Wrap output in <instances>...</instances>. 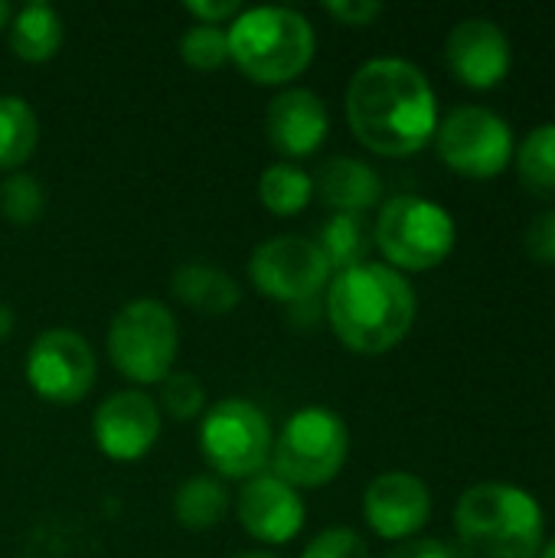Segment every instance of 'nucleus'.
<instances>
[{"mask_svg": "<svg viewBox=\"0 0 555 558\" xmlns=\"http://www.w3.org/2000/svg\"><path fill=\"white\" fill-rule=\"evenodd\" d=\"M23 376L43 402L75 405L92 392L98 379L95 350L79 330L49 327L29 343Z\"/></svg>", "mask_w": 555, "mask_h": 558, "instance_id": "9b49d317", "label": "nucleus"}, {"mask_svg": "<svg viewBox=\"0 0 555 558\" xmlns=\"http://www.w3.org/2000/svg\"><path fill=\"white\" fill-rule=\"evenodd\" d=\"M330 268L307 235H275L262 245H255L249 258V281L252 288L278 304H304L314 298H324L330 284Z\"/></svg>", "mask_w": 555, "mask_h": 558, "instance_id": "9d476101", "label": "nucleus"}, {"mask_svg": "<svg viewBox=\"0 0 555 558\" xmlns=\"http://www.w3.org/2000/svg\"><path fill=\"white\" fill-rule=\"evenodd\" d=\"M324 10L343 26H370L373 20L383 16L386 7L379 0H327Z\"/></svg>", "mask_w": 555, "mask_h": 558, "instance_id": "c756f323", "label": "nucleus"}, {"mask_svg": "<svg viewBox=\"0 0 555 558\" xmlns=\"http://www.w3.org/2000/svg\"><path fill=\"white\" fill-rule=\"evenodd\" d=\"M455 530L474 556L536 558L546 536V517L530 490L487 481L458 497Z\"/></svg>", "mask_w": 555, "mask_h": 558, "instance_id": "7ed1b4c3", "label": "nucleus"}, {"mask_svg": "<svg viewBox=\"0 0 555 558\" xmlns=\"http://www.w3.org/2000/svg\"><path fill=\"white\" fill-rule=\"evenodd\" d=\"M229 558H278L275 553H236V556Z\"/></svg>", "mask_w": 555, "mask_h": 558, "instance_id": "f704fd0d", "label": "nucleus"}, {"mask_svg": "<svg viewBox=\"0 0 555 558\" xmlns=\"http://www.w3.org/2000/svg\"><path fill=\"white\" fill-rule=\"evenodd\" d=\"M229 507H232V494L213 474L186 477L173 494V520L190 533L216 530L226 520Z\"/></svg>", "mask_w": 555, "mask_h": 558, "instance_id": "aec40b11", "label": "nucleus"}, {"mask_svg": "<svg viewBox=\"0 0 555 558\" xmlns=\"http://www.w3.org/2000/svg\"><path fill=\"white\" fill-rule=\"evenodd\" d=\"M167 412V418L173 422H193L203 418L206 412V389L193 373L173 369L164 383H160V405Z\"/></svg>", "mask_w": 555, "mask_h": 558, "instance_id": "bb28decb", "label": "nucleus"}, {"mask_svg": "<svg viewBox=\"0 0 555 558\" xmlns=\"http://www.w3.org/2000/svg\"><path fill=\"white\" fill-rule=\"evenodd\" d=\"M7 43H10V52L20 62H29V65H43V62L56 59L59 49H62V16H59V10L43 3V0L23 3L10 16Z\"/></svg>", "mask_w": 555, "mask_h": 558, "instance_id": "6ab92c4d", "label": "nucleus"}, {"mask_svg": "<svg viewBox=\"0 0 555 558\" xmlns=\"http://www.w3.org/2000/svg\"><path fill=\"white\" fill-rule=\"evenodd\" d=\"M301 558H370L366 539L350 530V526H330L324 533H317Z\"/></svg>", "mask_w": 555, "mask_h": 558, "instance_id": "cd10ccee", "label": "nucleus"}, {"mask_svg": "<svg viewBox=\"0 0 555 558\" xmlns=\"http://www.w3.org/2000/svg\"><path fill=\"white\" fill-rule=\"evenodd\" d=\"M353 137L379 157L419 154L438 131V98L429 75L409 59L363 62L347 85Z\"/></svg>", "mask_w": 555, "mask_h": 558, "instance_id": "f257e3e1", "label": "nucleus"}, {"mask_svg": "<svg viewBox=\"0 0 555 558\" xmlns=\"http://www.w3.org/2000/svg\"><path fill=\"white\" fill-rule=\"evenodd\" d=\"M523 245H527V255L536 265L555 268V209H546V213L533 216V222L527 226Z\"/></svg>", "mask_w": 555, "mask_h": 558, "instance_id": "c85d7f7f", "label": "nucleus"}, {"mask_svg": "<svg viewBox=\"0 0 555 558\" xmlns=\"http://www.w3.org/2000/svg\"><path fill=\"white\" fill-rule=\"evenodd\" d=\"M183 13H190L203 26H229L239 13V0H183Z\"/></svg>", "mask_w": 555, "mask_h": 558, "instance_id": "7c9ffc66", "label": "nucleus"}, {"mask_svg": "<svg viewBox=\"0 0 555 558\" xmlns=\"http://www.w3.org/2000/svg\"><path fill=\"white\" fill-rule=\"evenodd\" d=\"M272 445V425L265 412L249 399H222L203 412L200 451L209 471L226 481H252L268 471Z\"/></svg>", "mask_w": 555, "mask_h": 558, "instance_id": "6e6552de", "label": "nucleus"}, {"mask_svg": "<svg viewBox=\"0 0 555 558\" xmlns=\"http://www.w3.org/2000/svg\"><path fill=\"white\" fill-rule=\"evenodd\" d=\"M415 291L409 278L386 262H363L330 278L324 291V317L337 340L360 356L396 350L415 324Z\"/></svg>", "mask_w": 555, "mask_h": 558, "instance_id": "f03ea898", "label": "nucleus"}, {"mask_svg": "<svg viewBox=\"0 0 555 558\" xmlns=\"http://www.w3.org/2000/svg\"><path fill=\"white\" fill-rule=\"evenodd\" d=\"M10 16H13V10H10V3L7 0H0V33L10 26Z\"/></svg>", "mask_w": 555, "mask_h": 558, "instance_id": "72a5a7b5", "label": "nucleus"}, {"mask_svg": "<svg viewBox=\"0 0 555 558\" xmlns=\"http://www.w3.org/2000/svg\"><path fill=\"white\" fill-rule=\"evenodd\" d=\"M226 36L229 62L255 85H288L307 72L317 52L311 20L291 7H242Z\"/></svg>", "mask_w": 555, "mask_h": 558, "instance_id": "20e7f679", "label": "nucleus"}, {"mask_svg": "<svg viewBox=\"0 0 555 558\" xmlns=\"http://www.w3.org/2000/svg\"><path fill=\"white\" fill-rule=\"evenodd\" d=\"M438 157L448 170L468 180H491L504 173L514 160V131L510 124L481 105H461L435 131Z\"/></svg>", "mask_w": 555, "mask_h": 558, "instance_id": "1a4fd4ad", "label": "nucleus"}, {"mask_svg": "<svg viewBox=\"0 0 555 558\" xmlns=\"http://www.w3.org/2000/svg\"><path fill=\"white\" fill-rule=\"evenodd\" d=\"M46 209V193L43 183L33 173H10L0 183V216L13 226H29L43 216Z\"/></svg>", "mask_w": 555, "mask_h": 558, "instance_id": "393cba45", "label": "nucleus"}, {"mask_svg": "<svg viewBox=\"0 0 555 558\" xmlns=\"http://www.w3.org/2000/svg\"><path fill=\"white\" fill-rule=\"evenodd\" d=\"M39 121L26 98L0 95V170L16 173L36 150Z\"/></svg>", "mask_w": 555, "mask_h": 558, "instance_id": "5701e85b", "label": "nucleus"}, {"mask_svg": "<svg viewBox=\"0 0 555 558\" xmlns=\"http://www.w3.org/2000/svg\"><path fill=\"white\" fill-rule=\"evenodd\" d=\"M108 360L134 386H160L180 353V327L167 304L137 298L118 307L108 324Z\"/></svg>", "mask_w": 555, "mask_h": 558, "instance_id": "0eeeda50", "label": "nucleus"}, {"mask_svg": "<svg viewBox=\"0 0 555 558\" xmlns=\"http://www.w3.org/2000/svg\"><path fill=\"white\" fill-rule=\"evenodd\" d=\"M95 448L118 464L141 461L154 451L160 438V409L141 389H118L105 396L92 415Z\"/></svg>", "mask_w": 555, "mask_h": 558, "instance_id": "f8f14e48", "label": "nucleus"}, {"mask_svg": "<svg viewBox=\"0 0 555 558\" xmlns=\"http://www.w3.org/2000/svg\"><path fill=\"white\" fill-rule=\"evenodd\" d=\"M517 173L533 196L555 199V121L533 128L523 137L517 150Z\"/></svg>", "mask_w": 555, "mask_h": 558, "instance_id": "b1692460", "label": "nucleus"}, {"mask_svg": "<svg viewBox=\"0 0 555 558\" xmlns=\"http://www.w3.org/2000/svg\"><path fill=\"white\" fill-rule=\"evenodd\" d=\"M350 458V428L327 405L298 409L272 445V474L294 490H317L337 481Z\"/></svg>", "mask_w": 555, "mask_h": 558, "instance_id": "39448f33", "label": "nucleus"}, {"mask_svg": "<svg viewBox=\"0 0 555 558\" xmlns=\"http://www.w3.org/2000/svg\"><path fill=\"white\" fill-rule=\"evenodd\" d=\"M13 327H16V317H13V307L10 304H3L0 301V343L13 333Z\"/></svg>", "mask_w": 555, "mask_h": 558, "instance_id": "473e14b6", "label": "nucleus"}, {"mask_svg": "<svg viewBox=\"0 0 555 558\" xmlns=\"http://www.w3.org/2000/svg\"><path fill=\"white\" fill-rule=\"evenodd\" d=\"M317 248L330 268V275H340L353 265H363L370 262V248H373V229L366 226L363 216H353V213H334L321 232H317Z\"/></svg>", "mask_w": 555, "mask_h": 558, "instance_id": "412c9836", "label": "nucleus"}, {"mask_svg": "<svg viewBox=\"0 0 555 558\" xmlns=\"http://www.w3.org/2000/svg\"><path fill=\"white\" fill-rule=\"evenodd\" d=\"M170 291L183 307L203 317H226L242 301L239 281L206 262H183L170 278Z\"/></svg>", "mask_w": 555, "mask_h": 558, "instance_id": "a211bd4d", "label": "nucleus"}, {"mask_svg": "<svg viewBox=\"0 0 555 558\" xmlns=\"http://www.w3.org/2000/svg\"><path fill=\"white\" fill-rule=\"evenodd\" d=\"M180 59L196 72H216L229 62V36L226 26H190L180 36Z\"/></svg>", "mask_w": 555, "mask_h": 558, "instance_id": "a878e982", "label": "nucleus"}, {"mask_svg": "<svg viewBox=\"0 0 555 558\" xmlns=\"http://www.w3.org/2000/svg\"><path fill=\"white\" fill-rule=\"evenodd\" d=\"M455 239L458 229L451 213L442 203L415 193L386 199L373 226V245L396 271L438 268L455 252Z\"/></svg>", "mask_w": 555, "mask_h": 558, "instance_id": "423d86ee", "label": "nucleus"}, {"mask_svg": "<svg viewBox=\"0 0 555 558\" xmlns=\"http://www.w3.org/2000/svg\"><path fill=\"white\" fill-rule=\"evenodd\" d=\"M311 180H314V196H321V203L330 206L334 213L363 216L383 196L379 173L370 163L357 157H343V154L327 157Z\"/></svg>", "mask_w": 555, "mask_h": 558, "instance_id": "f3484780", "label": "nucleus"}, {"mask_svg": "<svg viewBox=\"0 0 555 558\" xmlns=\"http://www.w3.org/2000/svg\"><path fill=\"white\" fill-rule=\"evenodd\" d=\"M445 62L451 75L478 92L497 88L514 65V46L504 26L487 16H468L451 26L445 39Z\"/></svg>", "mask_w": 555, "mask_h": 558, "instance_id": "ddd939ff", "label": "nucleus"}, {"mask_svg": "<svg viewBox=\"0 0 555 558\" xmlns=\"http://www.w3.org/2000/svg\"><path fill=\"white\" fill-rule=\"evenodd\" d=\"M386 558H455V553L438 539H409L396 546Z\"/></svg>", "mask_w": 555, "mask_h": 558, "instance_id": "2f4dec72", "label": "nucleus"}, {"mask_svg": "<svg viewBox=\"0 0 555 558\" xmlns=\"http://www.w3.org/2000/svg\"><path fill=\"white\" fill-rule=\"evenodd\" d=\"M536 558H555V539H553V543H546V546L540 549V556H536Z\"/></svg>", "mask_w": 555, "mask_h": 558, "instance_id": "c9c22d12", "label": "nucleus"}, {"mask_svg": "<svg viewBox=\"0 0 555 558\" xmlns=\"http://www.w3.org/2000/svg\"><path fill=\"white\" fill-rule=\"evenodd\" d=\"M327 131H330L327 101L311 88L288 85L265 108V137L288 163L314 157L324 147Z\"/></svg>", "mask_w": 555, "mask_h": 558, "instance_id": "dca6fc26", "label": "nucleus"}, {"mask_svg": "<svg viewBox=\"0 0 555 558\" xmlns=\"http://www.w3.org/2000/svg\"><path fill=\"white\" fill-rule=\"evenodd\" d=\"M314 199V180L307 170H301L298 163L278 160L272 167L262 170L258 177V203L272 213V216H298L311 206Z\"/></svg>", "mask_w": 555, "mask_h": 558, "instance_id": "4be33fe9", "label": "nucleus"}, {"mask_svg": "<svg viewBox=\"0 0 555 558\" xmlns=\"http://www.w3.org/2000/svg\"><path fill=\"white\" fill-rule=\"evenodd\" d=\"M236 517L255 543L285 546L301 536L307 507L301 500V490H294L272 471H262L258 477L242 484L236 500Z\"/></svg>", "mask_w": 555, "mask_h": 558, "instance_id": "2eb2a0df", "label": "nucleus"}, {"mask_svg": "<svg viewBox=\"0 0 555 558\" xmlns=\"http://www.w3.org/2000/svg\"><path fill=\"white\" fill-rule=\"evenodd\" d=\"M432 517L429 484L409 471H386L363 494V520L386 543H406Z\"/></svg>", "mask_w": 555, "mask_h": 558, "instance_id": "4468645a", "label": "nucleus"}]
</instances>
